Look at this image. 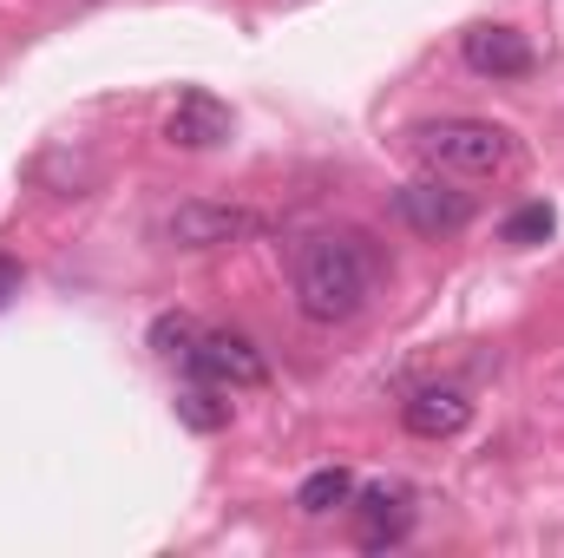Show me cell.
Here are the masks:
<instances>
[{
	"instance_id": "obj_1",
	"label": "cell",
	"mask_w": 564,
	"mask_h": 558,
	"mask_svg": "<svg viewBox=\"0 0 564 558\" xmlns=\"http://www.w3.org/2000/svg\"><path fill=\"white\" fill-rule=\"evenodd\" d=\"M375 277H381V257L368 250V237L355 230H322L295 250V309L308 322H355L375 296Z\"/></svg>"
},
{
	"instance_id": "obj_2",
	"label": "cell",
	"mask_w": 564,
	"mask_h": 558,
	"mask_svg": "<svg viewBox=\"0 0 564 558\" xmlns=\"http://www.w3.org/2000/svg\"><path fill=\"white\" fill-rule=\"evenodd\" d=\"M433 171H453V178H492L512 164V132L492 126V119H433L408 132Z\"/></svg>"
},
{
	"instance_id": "obj_3",
	"label": "cell",
	"mask_w": 564,
	"mask_h": 558,
	"mask_svg": "<svg viewBox=\"0 0 564 558\" xmlns=\"http://www.w3.org/2000/svg\"><path fill=\"white\" fill-rule=\"evenodd\" d=\"M191 375H197V382H217V388H263V382H270V362H263V348H257L250 335L210 329V335H197Z\"/></svg>"
},
{
	"instance_id": "obj_4",
	"label": "cell",
	"mask_w": 564,
	"mask_h": 558,
	"mask_svg": "<svg viewBox=\"0 0 564 558\" xmlns=\"http://www.w3.org/2000/svg\"><path fill=\"white\" fill-rule=\"evenodd\" d=\"M250 230H257V217L243 204H210V197H191L164 217V244H177V250H217V244H237Z\"/></svg>"
},
{
	"instance_id": "obj_5",
	"label": "cell",
	"mask_w": 564,
	"mask_h": 558,
	"mask_svg": "<svg viewBox=\"0 0 564 558\" xmlns=\"http://www.w3.org/2000/svg\"><path fill=\"white\" fill-rule=\"evenodd\" d=\"M394 211H401V224L421 230V237H453V230L473 224V197L453 191L446 178H414V184H401V191H394Z\"/></svg>"
},
{
	"instance_id": "obj_6",
	"label": "cell",
	"mask_w": 564,
	"mask_h": 558,
	"mask_svg": "<svg viewBox=\"0 0 564 558\" xmlns=\"http://www.w3.org/2000/svg\"><path fill=\"white\" fill-rule=\"evenodd\" d=\"M230 132H237V112H230L217 93H204V86L177 93V106H171V119H164V139L177 144V151H217Z\"/></svg>"
},
{
	"instance_id": "obj_7",
	"label": "cell",
	"mask_w": 564,
	"mask_h": 558,
	"mask_svg": "<svg viewBox=\"0 0 564 558\" xmlns=\"http://www.w3.org/2000/svg\"><path fill=\"white\" fill-rule=\"evenodd\" d=\"M466 66L486 73V79H525L532 73V40L519 26H473L466 33Z\"/></svg>"
},
{
	"instance_id": "obj_8",
	"label": "cell",
	"mask_w": 564,
	"mask_h": 558,
	"mask_svg": "<svg viewBox=\"0 0 564 558\" xmlns=\"http://www.w3.org/2000/svg\"><path fill=\"white\" fill-rule=\"evenodd\" d=\"M408 433H421V440H453V433H466V420H473V401L459 395V388H421V395H408Z\"/></svg>"
},
{
	"instance_id": "obj_9",
	"label": "cell",
	"mask_w": 564,
	"mask_h": 558,
	"mask_svg": "<svg viewBox=\"0 0 564 558\" xmlns=\"http://www.w3.org/2000/svg\"><path fill=\"white\" fill-rule=\"evenodd\" d=\"M348 500H355V473H348V466H322V473H308L302 493H295V506H302L308 519H322V513H335V506H348Z\"/></svg>"
},
{
	"instance_id": "obj_10",
	"label": "cell",
	"mask_w": 564,
	"mask_h": 558,
	"mask_svg": "<svg viewBox=\"0 0 564 558\" xmlns=\"http://www.w3.org/2000/svg\"><path fill=\"white\" fill-rule=\"evenodd\" d=\"M177 420H184L191 433H217V427H230V401H224L217 388H184V395H177Z\"/></svg>"
},
{
	"instance_id": "obj_11",
	"label": "cell",
	"mask_w": 564,
	"mask_h": 558,
	"mask_svg": "<svg viewBox=\"0 0 564 558\" xmlns=\"http://www.w3.org/2000/svg\"><path fill=\"white\" fill-rule=\"evenodd\" d=\"M197 335H204V329H197L191 315H158V322H151V348H158L164 362H184V368H191V355H197Z\"/></svg>"
},
{
	"instance_id": "obj_12",
	"label": "cell",
	"mask_w": 564,
	"mask_h": 558,
	"mask_svg": "<svg viewBox=\"0 0 564 558\" xmlns=\"http://www.w3.org/2000/svg\"><path fill=\"white\" fill-rule=\"evenodd\" d=\"M361 513H368V546H388V539H401L408 533V506L394 500V493H361Z\"/></svg>"
},
{
	"instance_id": "obj_13",
	"label": "cell",
	"mask_w": 564,
	"mask_h": 558,
	"mask_svg": "<svg viewBox=\"0 0 564 558\" xmlns=\"http://www.w3.org/2000/svg\"><path fill=\"white\" fill-rule=\"evenodd\" d=\"M552 230H558V211H552V204H519L499 237H506V244H545Z\"/></svg>"
},
{
	"instance_id": "obj_14",
	"label": "cell",
	"mask_w": 564,
	"mask_h": 558,
	"mask_svg": "<svg viewBox=\"0 0 564 558\" xmlns=\"http://www.w3.org/2000/svg\"><path fill=\"white\" fill-rule=\"evenodd\" d=\"M7 296H20V264H13V257H0V302H7Z\"/></svg>"
}]
</instances>
